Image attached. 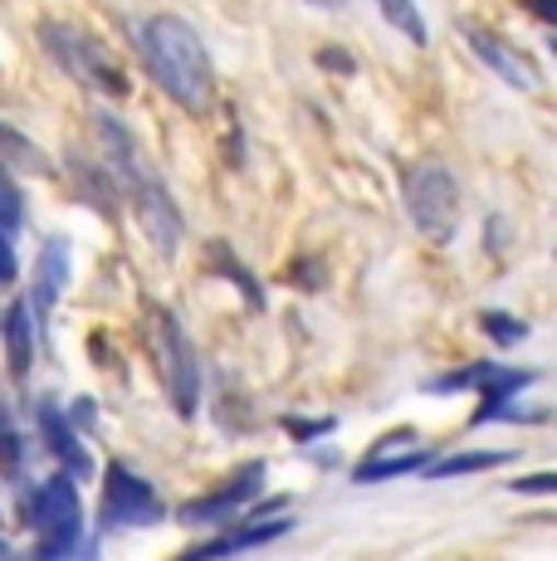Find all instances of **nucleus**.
Wrapping results in <instances>:
<instances>
[{"instance_id":"obj_8","label":"nucleus","mask_w":557,"mask_h":561,"mask_svg":"<svg viewBox=\"0 0 557 561\" xmlns=\"http://www.w3.org/2000/svg\"><path fill=\"white\" fill-rule=\"evenodd\" d=\"M260 483H264V463L254 459L250 469H240L230 483H225V489L206 493V499H191V503H181L177 517H181V523H186V527H201V523H235L245 503H250V499H260Z\"/></svg>"},{"instance_id":"obj_16","label":"nucleus","mask_w":557,"mask_h":561,"mask_svg":"<svg viewBox=\"0 0 557 561\" xmlns=\"http://www.w3.org/2000/svg\"><path fill=\"white\" fill-rule=\"evenodd\" d=\"M69 167H73V181H79L83 196H93V205H99V210L113 220V215H117V196H113L109 181H103V171H99V167H89L83 157H69Z\"/></svg>"},{"instance_id":"obj_26","label":"nucleus","mask_w":557,"mask_h":561,"mask_svg":"<svg viewBox=\"0 0 557 561\" xmlns=\"http://www.w3.org/2000/svg\"><path fill=\"white\" fill-rule=\"evenodd\" d=\"M73 425H93V401H89V396H79V401H73Z\"/></svg>"},{"instance_id":"obj_2","label":"nucleus","mask_w":557,"mask_h":561,"mask_svg":"<svg viewBox=\"0 0 557 561\" xmlns=\"http://www.w3.org/2000/svg\"><path fill=\"white\" fill-rule=\"evenodd\" d=\"M143 337L157 357V371H162V386L177 405V415H196L201 405V362H196V347L191 337L181 332L177 312H167L162 304H147L143 308Z\"/></svg>"},{"instance_id":"obj_21","label":"nucleus","mask_w":557,"mask_h":561,"mask_svg":"<svg viewBox=\"0 0 557 561\" xmlns=\"http://www.w3.org/2000/svg\"><path fill=\"white\" fill-rule=\"evenodd\" d=\"M15 463H20V435H15V430H0V469H15Z\"/></svg>"},{"instance_id":"obj_17","label":"nucleus","mask_w":557,"mask_h":561,"mask_svg":"<svg viewBox=\"0 0 557 561\" xmlns=\"http://www.w3.org/2000/svg\"><path fill=\"white\" fill-rule=\"evenodd\" d=\"M377 5H382V15H387L406 39L425 45V20H421V10H416V0H377Z\"/></svg>"},{"instance_id":"obj_20","label":"nucleus","mask_w":557,"mask_h":561,"mask_svg":"<svg viewBox=\"0 0 557 561\" xmlns=\"http://www.w3.org/2000/svg\"><path fill=\"white\" fill-rule=\"evenodd\" d=\"M0 225H10V230L20 225V191L10 186V171L5 167H0Z\"/></svg>"},{"instance_id":"obj_18","label":"nucleus","mask_w":557,"mask_h":561,"mask_svg":"<svg viewBox=\"0 0 557 561\" xmlns=\"http://www.w3.org/2000/svg\"><path fill=\"white\" fill-rule=\"evenodd\" d=\"M509 455H455V459H435L431 463V479H455V473H479V469H495Z\"/></svg>"},{"instance_id":"obj_1","label":"nucleus","mask_w":557,"mask_h":561,"mask_svg":"<svg viewBox=\"0 0 557 561\" xmlns=\"http://www.w3.org/2000/svg\"><path fill=\"white\" fill-rule=\"evenodd\" d=\"M143 54L152 79L167 89V99L186 113H206L211 107V54L201 35L181 15H152L143 25Z\"/></svg>"},{"instance_id":"obj_23","label":"nucleus","mask_w":557,"mask_h":561,"mask_svg":"<svg viewBox=\"0 0 557 561\" xmlns=\"http://www.w3.org/2000/svg\"><path fill=\"white\" fill-rule=\"evenodd\" d=\"M0 284H15V250L5 234H0Z\"/></svg>"},{"instance_id":"obj_22","label":"nucleus","mask_w":557,"mask_h":561,"mask_svg":"<svg viewBox=\"0 0 557 561\" xmlns=\"http://www.w3.org/2000/svg\"><path fill=\"white\" fill-rule=\"evenodd\" d=\"M513 489H519V493H553L557 489V473H533V479H519Z\"/></svg>"},{"instance_id":"obj_10","label":"nucleus","mask_w":557,"mask_h":561,"mask_svg":"<svg viewBox=\"0 0 557 561\" xmlns=\"http://www.w3.org/2000/svg\"><path fill=\"white\" fill-rule=\"evenodd\" d=\"M39 430H45V439H49V455H55V459L64 463V473H73V479H89L93 459H89V449L79 445V435H73V425L59 415V405H55V401H39Z\"/></svg>"},{"instance_id":"obj_9","label":"nucleus","mask_w":557,"mask_h":561,"mask_svg":"<svg viewBox=\"0 0 557 561\" xmlns=\"http://www.w3.org/2000/svg\"><path fill=\"white\" fill-rule=\"evenodd\" d=\"M465 39H469V49L479 54V64H489V69H495L503 83H513V89H538V69H533V64L523 59V54H513L499 35L465 25Z\"/></svg>"},{"instance_id":"obj_5","label":"nucleus","mask_w":557,"mask_h":561,"mask_svg":"<svg viewBox=\"0 0 557 561\" xmlns=\"http://www.w3.org/2000/svg\"><path fill=\"white\" fill-rule=\"evenodd\" d=\"M25 513H30V527L39 533V557H64L79 547L83 508H79V493H73L69 473H49V479L35 489V499H30Z\"/></svg>"},{"instance_id":"obj_3","label":"nucleus","mask_w":557,"mask_h":561,"mask_svg":"<svg viewBox=\"0 0 557 561\" xmlns=\"http://www.w3.org/2000/svg\"><path fill=\"white\" fill-rule=\"evenodd\" d=\"M39 45L55 54L59 69L73 73L89 93H103V99H127V93H133V83H127V73L117 69V59L99 45V39L83 35V30L49 25L45 20V25H39Z\"/></svg>"},{"instance_id":"obj_4","label":"nucleus","mask_w":557,"mask_h":561,"mask_svg":"<svg viewBox=\"0 0 557 561\" xmlns=\"http://www.w3.org/2000/svg\"><path fill=\"white\" fill-rule=\"evenodd\" d=\"M401 196L411 210L416 230L431 234V240H450L459 220V186L441 161H416L401 171Z\"/></svg>"},{"instance_id":"obj_27","label":"nucleus","mask_w":557,"mask_h":561,"mask_svg":"<svg viewBox=\"0 0 557 561\" xmlns=\"http://www.w3.org/2000/svg\"><path fill=\"white\" fill-rule=\"evenodd\" d=\"M328 425H333V420H314V425H294V435H298V439H308V435H323Z\"/></svg>"},{"instance_id":"obj_25","label":"nucleus","mask_w":557,"mask_h":561,"mask_svg":"<svg viewBox=\"0 0 557 561\" xmlns=\"http://www.w3.org/2000/svg\"><path fill=\"white\" fill-rule=\"evenodd\" d=\"M528 10L543 20V25H553V20H557V0H528Z\"/></svg>"},{"instance_id":"obj_12","label":"nucleus","mask_w":557,"mask_h":561,"mask_svg":"<svg viewBox=\"0 0 557 561\" xmlns=\"http://www.w3.org/2000/svg\"><path fill=\"white\" fill-rule=\"evenodd\" d=\"M64 278H69V250H64V240H49L45 254H39V268H35V312L39 318H49L64 294Z\"/></svg>"},{"instance_id":"obj_11","label":"nucleus","mask_w":557,"mask_h":561,"mask_svg":"<svg viewBox=\"0 0 557 561\" xmlns=\"http://www.w3.org/2000/svg\"><path fill=\"white\" fill-rule=\"evenodd\" d=\"M0 337H5V366L15 381L30 376V352H35V328H30V308L10 304L5 318H0Z\"/></svg>"},{"instance_id":"obj_30","label":"nucleus","mask_w":557,"mask_h":561,"mask_svg":"<svg viewBox=\"0 0 557 561\" xmlns=\"http://www.w3.org/2000/svg\"><path fill=\"white\" fill-rule=\"evenodd\" d=\"M0 557H5V542H0Z\"/></svg>"},{"instance_id":"obj_15","label":"nucleus","mask_w":557,"mask_h":561,"mask_svg":"<svg viewBox=\"0 0 557 561\" xmlns=\"http://www.w3.org/2000/svg\"><path fill=\"white\" fill-rule=\"evenodd\" d=\"M421 455H387V449H377L367 463H357V483H382V479H401V473H416L421 469Z\"/></svg>"},{"instance_id":"obj_7","label":"nucleus","mask_w":557,"mask_h":561,"mask_svg":"<svg viewBox=\"0 0 557 561\" xmlns=\"http://www.w3.org/2000/svg\"><path fill=\"white\" fill-rule=\"evenodd\" d=\"M103 508H99V523L103 527H143V523H157L162 517V503H157L152 483L137 479L127 463H109L103 473Z\"/></svg>"},{"instance_id":"obj_13","label":"nucleus","mask_w":557,"mask_h":561,"mask_svg":"<svg viewBox=\"0 0 557 561\" xmlns=\"http://www.w3.org/2000/svg\"><path fill=\"white\" fill-rule=\"evenodd\" d=\"M288 527H294L288 517H284V523H264V527H230L220 542L196 547L191 557H225V552H245V547H264V542H274V537H284Z\"/></svg>"},{"instance_id":"obj_6","label":"nucleus","mask_w":557,"mask_h":561,"mask_svg":"<svg viewBox=\"0 0 557 561\" xmlns=\"http://www.w3.org/2000/svg\"><path fill=\"white\" fill-rule=\"evenodd\" d=\"M538 381V371H519V366H499V362H475L455 376H441V381H425V391H459V386H479L485 391V405L469 415V425H489V420L503 410L509 396H519L523 386Z\"/></svg>"},{"instance_id":"obj_19","label":"nucleus","mask_w":557,"mask_h":561,"mask_svg":"<svg viewBox=\"0 0 557 561\" xmlns=\"http://www.w3.org/2000/svg\"><path fill=\"white\" fill-rule=\"evenodd\" d=\"M479 328H485L499 347H519V342L528 337V328H523L519 318H509V312H479Z\"/></svg>"},{"instance_id":"obj_14","label":"nucleus","mask_w":557,"mask_h":561,"mask_svg":"<svg viewBox=\"0 0 557 561\" xmlns=\"http://www.w3.org/2000/svg\"><path fill=\"white\" fill-rule=\"evenodd\" d=\"M206 274H225V278H230L235 288H240L245 298H250V308H264V294H260V284H254V274H250V268L240 264V259H235V250H230V244H225V240H216V244H211Z\"/></svg>"},{"instance_id":"obj_29","label":"nucleus","mask_w":557,"mask_h":561,"mask_svg":"<svg viewBox=\"0 0 557 561\" xmlns=\"http://www.w3.org/2000/svg\"><path fill=\"white\" fill-rule=\"evenodd\" d=\"M308 5H338V0H308Z\"/></svg>"},{"instance_id":"obj_24","label":"nucleus","mask_w":557,"mask_h":561,"mask_svg":"<svg viewBox=\"0 0 557 561\" xmlns=\"http://www.w3.org/2000/svg\"><path fill=\"white\" fill-rule=\"evenodd\" d=\"M318 64H328V69H338V73H352V59L342 49H323L318 54Z\"/></svg>"},{"instance_id":"obj_28","label":"nucleus","mask_w":557,"mask_h":561,"mask_svg":"<svg viewBox=\"0 0 557 561\" xmlns=\"http://www.w3.org/2000/svg\"><path fill=\"white\" fill-rule=\"evenodd\" d=\"M10 425V415H5V405H0V430H5Z\"/></svg>"}]
</instances>
